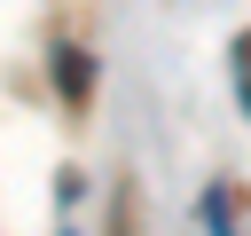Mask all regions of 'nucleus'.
<instances>
[{"instance_id":"nucleus-2","label":"nucleus","mask_w":251,"mask_h":236,"mask_svg":"<svg viewBox=\"0 0 251 236\" xmlns=\"http://www.w3.org/2000/svg\"><path fill=\"white\" fill-rule=\"evenodd\" d=\"M227 63H235V102H243V110H251V31H243V39H235V55H227Z\"/></svg>"},{"instance_id":"nucleus-1","label":"nucleus","mask_w":251,"mask_h":236,"mask_svg":"<svg viewBox=\"0 0 251 236\" xmlns=\"http://www.w3.org/2000/svg\"><path fill=\"white\" fill-rule=\"evenodd\" d=\"M55 71H63V94H71V102H86V87H94V63H86L78 47H63V55H55Z\"/></svg>"}]
</instances>
